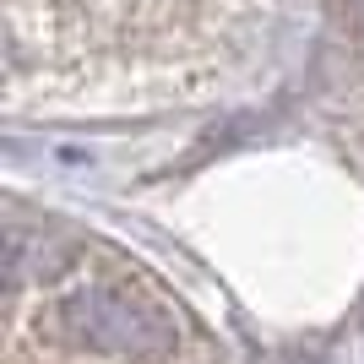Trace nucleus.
<instances>
[{
  "label": "nucleus",
  "mask_w": 364,
  "mask_h": 364,
  "mask_svg": "<svg viewBox=\"0 0 364 364\" xmlns=\"http://www.w3.org/2000/svg\"><path fill=\"white\" fill-rule=\"evenodd\" d=\"M65 332L87 348H109V353H158L174 348V326H168L152 304L131 299V294L109 289V283H92V289H76L60 304Z\"/></svg>",
  "instance_id": "nucleus-1"
}]
</instances>
